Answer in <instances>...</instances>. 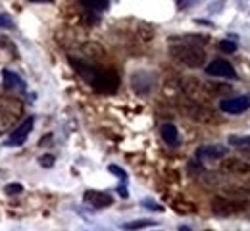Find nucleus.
Returning a JSON list of instances; mask_svg holds the SVG:
<instances>
[{
    "label": "nucleus",
    "mask_w": 250,
    "mask_h": 231,
    "mask_svg": "<svg viewBox=\"0 0 250 231\" xmlns=\"http://www.w3.org/2000/svg\"><path fill=\"white\" fill-rule=\"evenodd\" d=\"M169 54L175 62L183 64L187 67H202L204 66V60H206V54L204 50L194 44V42H183V44H173L169 48Z\"/></svg>",
    "instance_id": "nucleus-1"
},
{
    "label": "nucleus",
    "mask_w": 250,
    "mask_h": 231,
    "mask_svg": "<svg viewBox=\"0 0 250 231\" xmlns=\"http://www.w3.org/2000/svg\"><path fill=\"white\" fill-rule=\"evenodd\" d=\"M131 85H133L135 93H139V95H148V93L152 91V87H154V77H152L150 73H146V71H137V73H133V77H131Z\"/></svg>",
    "instance_id": "nucleus-6"
},
{
    "label": "nucleus",
    "mask_w": 250,
    "mask_h": 231,
    "mask_svg": "<svg viewBox=\"0 0 250 231\" xmlns=\"http://www.w3.org/2000/svg\"><path fill=\"white\" fill-rule=\"evenodd\" d=\"M6 195H20L21 191H23V185L21 183H10V185H6Z\"/></svg>",
    "instance_id": "nucleus-17"
},
{
    "label": "nucleus",
    "mask_w": 250,
    "mask_h": 231,
    "mask_svg": "<svg viewBox=\"0 0 250 231\" xmlns=\"http://www.w3.org/2000/svg\"><path fill=\"white\" fill-rule=\"evenodd\" d=\"M33 124H35V118H33V116H27V118L20 124V127L10 135V139L6 141V147H20V145H23V143L27 141L29 133L33 131Z\"/></svg>",
    "instance_id": "nucleus-5"
},
{
    "label": "nucleus",
    "mask_w": 250,
    "mask_h": 231,
    "mask_svg": "<svg viewBox=\"0 0 250 231\" xmlns=\"http://www.w3.org/2000/svg\"><path fill=\"white\" fill-rule=\"evenodd\" d=\"M29 2H35V4H39V2H41V4H48V2H52V0H29Z\"/></svg>",
    "instance_id": "nucleus-24"
},
{
    "label": "nucleus",
    "mask_w": 250,
    "mask_h": 231,
    "mask_svg": "<svg viewBox=\"0 0 250 231\" xmlns=\"http://www.w3.org/2000/svg\"><path fill=\"white\" fill-rule=\"evenodd\" d=\"M221 168L225 171H231V173H249L250 171V164L241 160V158H227L221 162Z\"/></svg>",
    "instance_id": "nucleus-11"
},
{
    "label": "nucleus",
    "mask_w": 250,
    "mask_h": 231,
    "mask_svg": "<svg viewBox=\"0 0 250 231\" xmlns=\"http://www.w3.org/2000/svg\"><path fill=\"white\" fill-rule=\"evenodd\" d=\"M185 112H187L192 120L202 122V124H210V122H214V120H216V118H214V114H212L208 108H204V106L196 104L194 100L185 104Z\"/></svg>",
    "instance_id": "nucleus-8"
},
{
    "label": "nucleus",
    "mask_w": 250,
    "mask_h": 231,
    "mask_svg": "<svg viewBox=\"0 0 250 231\" xmlns=\"http://www.w3.org/2000/svg\"><path fill=\"white\" fill-rule=\"evenodd\" d=\"M219 48H221L223 52H229V54H233V52L237 50V44H235L233 41H221V42H219Z\"/></svg>",
    "instance_id": "nucleus-18"
},
{
    "label": "nucleus",
    "mask_w": 250,
    "mask_h": 231,
    "mask_svg": "<svg viewBox=\"0 0 250 231\" xmlns=\"http://www.w3.org/2000/svg\"><path fill=\"white\" fill-rule=\"evenodd\" d=\"M91 85L94 87V91L102 95H112L120 87V77L112 69H96L94 77L91 79Z\"/></svg>",
    "instance_id": "nucleus-2"
},
{
    "label": "nucleus",
    "mask_w": 250,
    "mask_h": 231,
    "mask_svg": "<svg viewBox=\"0 0 250 231\" xmlns=\"http://www.w3.org/2000/svg\"><path fill=\"white\" fill-rule=\"evenodd\" d=\"M179 231H190V230H188L187 226H181V228H179Z\"/></svg>",
    "instance_id": "nucleus-25"
},
{
    "label": "nucleus",
    "mask_w": 250,
    "mask_h": 231,
    "mask_svg": "<svg viewBox=\"0 0 250 231\" xmlns=\"http://www.w3.org/2000/svg\"><path fill=\"white\" fill-rule=\"evenodd\" d=\"M206 73L214 77H227V79H237V71L225 60H214L206 66Z\"/></svg>",
    "instance_id": "nucleus-7"
},
{
    "label": "nucleus",
    "mask_w": 250,
    "mask_h": 231,
    "mask_svg": "<svg viewBox=\"0 0 250 231\" xmlns=\"http://www.w3.org/2000/svg\"><path fill=\"white\" fill-rule=\"evenodd\" d=\"M79 2L85 8L93 10V12H102V10H106L110 6V0H79Z\"/></svg>",
    "instance_id": "nucleus-14"
},
{
    "label": "nucleus",
    "mask_w": 250,
    "mask_h": 231,
    "mask_svg": "<svg viewBox=\"0 0 250 231\" xmlns=\"http://www.w3.org/2000/svg\"><path fill=\"white\" fill-rule=\"evenodd\" d=\"M2 75H4V87L8 91H23L25 89V83H23V79L18 73H14L10 69H4Z\"/></svg>",
    "instance_id": "nucleus-12"
},
{
    "label": "nucleus",
    "mask_w": 250,
    "mask_h": 231,
    "mask_svg": "<svg viewBox=\"0 0 250 231\" xmlns=\"http://www.w3.org/2000/svg\"><path fill=\"white\" fill-rule=\"evenodd\" d=\"M0 48H4V50H14V42H12L6 35H0Z\"/></svg>",
    "instance_id": "nucleus-20"
},
{
    "label": "nucleus",
    "mask_w": 250,
    "mask_h": 231,
    "mask_svg": "<svg viewBox=\"0 0 250 231\" xmlns=\"http://www.w3.org/2000/svg\"><path fill=\"white\" fill-rule=\"evenodd\" d=\"M83 200H85L87 204L94 206V208H106V206H110V204L114 202L108 193H100V191H87V193L83 195Z\"/></svg>",
    "instance_id": "nucleus-10"
},
{
    "label": "nucleus",
    "mask_w": 250,
    "mask_h": 231,
    "mask_svg": "<svg viewBox=\"0 0 250 231\" xmlns=\"http://www.w3.org/2000/svg\"><path fill=\"white\" fill-rule=\"evenodd\" d=\"M156 226L152 220H135V222H129V224H124L125 231H137V230H145V228H152Z\"/></svg>",
    "instance_id": "nucleus-15"
},
{
    "label": "nucleus",
    "mask_w": 250,
    "mask_h": 231,
    "mask_svg": "<svg viewBox=\"0 0 250 231\" xmlns=\"http://www.w3.org/2000/svg\"><path fill=\"white\" fill-rule=\"evenodd\" d=\"M227 154V148L221 145H204L196 150V158L200 160H216V158H223Z\"/></svg>",
    "instance_id": "nucleus-9"
},
{
    "label": "nucleus",
    "mask_w": 250,
    "mask_h": 231,
    "mask_svg": "<svg viewBox=\"0 0 250 231\" xmlns=\"http://www.w3.org/2000/svg\"><path fill=\"white\" fill-rule=\"evenodd\" d=\"M162 139L169 145V147H177L179 145V131L173 124H164L162 126Z\"/></svg>",
    "instance_id": "nucleus-13"
},
{
    "label": "nucleus",
    "mask_w": 250,
    "mask_h": 231,
    "mask_svg": "<svg viewBox=\"0 0 250 231\" xmlns=\"http://www.w3.org/2000/svg\"><path fill=\"white\" fill-rule=\"evenodd\" d=\"M143 206H148V208H152V210H160V206H158V204H152V202H146V200L143 202Z\"/></svg>",
    "instance_id": "nucleus-23"
},
{
    "label": "nucleus",
    "mask_w": 250,
    "mask_h": 231,
    "mask_svg": "<svg viewBox=\"0 0 250 231\" xmlns=\"http://www.w3.org/2000/svg\"><path fill=\"white\" fill-rule=\"evenodd\" d=\"M229 145L231 147H250V137L247 135V137H237V135H231L229 139Z\"/></svg>",
    "instance_id": "nucleus-16"
},
{
    "label": "nucleus",
    "mask_w": 250,
    "mask_h": 231,
    "mask_svg": "<svg viewBox=\"0 0 250 231\" xmlns=\"http://www.w3.org/2000/svg\"><path fill=\"white\" fill-rule=\"evenodd\" d=\"M250 108V95L235 97V99H223L219 102V110L225 114H243Z\"/></svg>",
    "instance_id": "nucleus-4"
},
{
    "label": "nucleus",
    "mask_w": 250,
    "mask_h": 231,
    "mask_svg": "<svg viewBox=\"0 0 250 231\" xmlns=\"http://www.w3.org/2000/svg\"><path fill=\"white\" fill-rule=\"evenodd\" d=\"M212 212L216 216H221V218H229V216H235L239 212H243L247 208L245 202L241 200H233V198H225V197H214L212 198Z\"/></svg>",
    "instance_id": "nucleus-3"
},
{
    "label": "nucleus",
    "mask_w": 250,
    "mask_h": 231,
    "mask_svg": "<svg viewBox=\"0 0 250 231\" xmlns=\"http://www.w3.org/2000/svg\"><path fill=\"white\" fill-rule=\"evenodd\" d=\"M110 171H112V173H116V175H120L122 179H125V173L118 168V166H110Z\"/></svg>",
    "instance_id": "nucleus-22"
},
{
    "label": "nucleus",
    "mask_w": 250,
    "mask_h": 231,
    "mask_svg": "<svg viewBox=\"0 0 250 231\" xmlns=\"http://www.w3.org/2000/svg\"><path fill=\"white\" fill-rule=\"evenodd\" d=\"M39 164L44 166V168H52L54 166V154H44L39 158Z\"/></svg>",
    "instance_id": "nucleus-19"
},
{
    "label": "nucleus",
    "mask_w": 250,
    "mask_h": 231,
    "mask_svg": "<svg viewBox=\"0 0 250 231\" xmlns=\"http://www.w3.org/2000/svg\"><path fill=\"white\" fill-rule=\"evenodd\" d=\"M0 27H12V20L8 18V16H0Z\"/></svg>",
    "instance_id": "nucleus-21"
}]
</instances>
